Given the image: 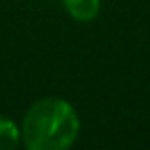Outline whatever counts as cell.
I'll use <instances>...</instances> for the list:
<instances>
[{
  "mask_svg": "<svg viewBox=\"0 0 150 150\" xmlns=\"http://www.w3.org/2000/svg\"><path fill=\"white\" fill-rule=\"evenodd\" d=\"M80 120L65 99L48 97L36 101L23 118L21 139L30 150H63L76 141Z\"/></svg>",
  "mask_w": 150,
  "mask_h": 150,
  "instance_id": "1",
  "label": "cell"
},
{
  "mask_svg": "<svg viewBox=\"0 0 150 150\" xmlns=\"http://www.w3.org/2000/svg\"><path fill=\"white\" fill-rule=\"evenodd\" d=\"M63 2L70 17L76 21H91L101 8L99 0H63Z\"/></svg>",
  "mask_w": 150,
  "mask_h": 150,
  "instance_id": "2",
  "label": "cell"
},
{
  "mask_svg": "<svg viewBox=\"0 0 150 150\" xmlns=\"http://www.w3.org/2000/svg\"><path fill=\"white\" fill-rule=\"evenodd\" d=\"M19 139H21V131L11 120L0 116V150H10L17 146Z\"/></svg>",
  "mask_w": 150,
  "mask_h": 150,
  "instance_id": "3",
  "label": "cell"
}]
</instances>
